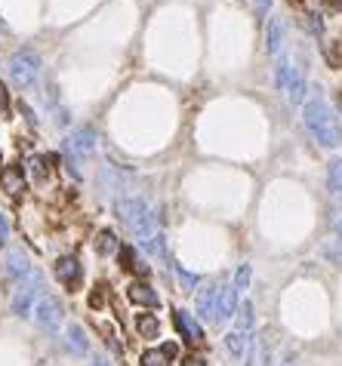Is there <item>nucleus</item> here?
Here are the masks:
<instances>
[{
  "instance_id": "f257e3e1",
  "label": "nucleus",
  "mask_w": 342,
  "mask_h": 366,
  "mask_svg": "<svg viewBox=\"0 0 342 366\" xmlns=\"http://www.w3.org/2000/svg\"><path fill=\"white\" fill-rule=\"evenodd\" d=\"M305 126L321 145L333 148L339 142V123H336V114L327 108V102L321 96H314L312 102L305 105Z\"/></svg>"
},
{
  "instance_id": "f03ea898",
  "label": "nucleus",
  "mask_w": 342,
  "mask_h": 366,
  "mask_svg": "<svg viewBox=\"0 0 342 366\" xmlns=\"http://www.w3.org/2000/svg\"><path fill=\"white\" fill-rule=\"evenodd\" d=\"M121 212H123L127 225L133 228V234L139 237V243L145 246V250H151V252L161 250V234L154 231V218H151L145 203H142V201H123Z\"/></svg>"
},
{
  "instance_id": "7ed1b4c3",
  "label": "nucleus",
  "mask_w": 342,
  "mask_h": 366,
  "mask_svg": "<svg viewBox=\"0 0 342 366\" xmlns=\"http://www.w3.org/2000/svg\"><path fill=\"white\" fill-rule=\"evenodd\" d=\"M41 74V59L31 50H16L10 56V77L16 86H31Z\"/></svg>"
},
{
  "instance_id": "20e7f679",
  "label": "nucleus",
  "mask_w": 342,
  "mask_h": 366,
  "mask_svg": "<svg viewBox=\"0 0 342 366\" xmlns=\"http://www.w3.org/2000/svg\"><path fill=\"white\" fill-rule=\"evenodd\" d=\"M278 86L284 90V96L290 99V102H302V96H305V81H302L299 71H293V65L281 62L278 65Z\"/></svg>"
},
{
  "instance_id": "39448f33",
  "label": "nucleus",
  "mask_w": 342,
  "mask_h": 366,
  "mask_svg": "<svg viewBox=\"0 0 342 366\" xmlns=\"http://www.w3.org/2000/svg\"><path fill=\"white\" fill-rule=\"evenodd\" d=\"M37 274L34 277H25V281H19V286H16V292H12V311H16L19 317H25L31 311V305H34V292H37Z\"/></svg>"
},
{
  "instance_id": "423d86ee",
  "label": "nucleus",
  "mask_w": 342,
  "mask_h": 366,
  "mask_svg": "<svg viewBox=\"0 0 342 366\" xmlns=\"http://www.w3.org/2000/svg\"><path fill=\"white\" fill-rule=\"evenodd\" d=\"M93 148H96V130L93 126H81L71 139H65V151H68L71 157H87Z\"/></svg>"
},
{
  "instance_id": "0eeeda50",
  "label": "nucleus",
  "mask_w": 342,
  "mask_h": 366,
  "mask_svg": "<svg viewBox=\"0 0 342 366\" xmlns=\"http://www.w3.org/2000/svg\"><path fill=\"white\" fill-rule=\"evenodd\" d=\"M173 326H176V332H179L182 338H185L188 345H201L203 342V329H201V323L194 321L188 311H173Z\"/></svg>"
},
{
  "instance_id": "6e6552de",
  "label": "nucleus",
  "mask_w": 342,
  "mask_h": 366,
  "mask_svg": "<svg viewBox=\"0 0 342 366\" xmlns=\"http://www.w3.org/2000/svg\"><path fill=\"white\" fill-rule=\"evenodd\" d=\"M59 314H62V311H59L56 298H41V302H37V308H34L37 326H41V329H47V332H52L59 326Z\"/></svg>"
},
{
  "instance_id": "1a4fd4ad",
  "label": "nucleus",
  "mask_w": 342,
  "mask_h": 366,
  "mask_svg": "<svg viewBox=\"0 0 342 366\" xmlns=\"http://www.w3.org/2000/svg\"><path fill=\"white\" fill-rule=\"evenodd\" d=\"M56 277L68 286V289H77V281H81V262H77L74 256H62L56 262Z\"/></svg>"
},
{
  "instance_id": "9d476101",
  "label": "nucleus",
  "mask_w": 342,
  "mask_h": 366,
  "mask_svg": "<svg viewBox=\"0 0 342 366\" xmlns=\"http://www.w3.org/2000/svg\"><path fill=\"white\" fill-rule=\"evenodd\" d=\"M3 274L10 281H25L28 277V258H25L22 250H10L3 258Z\"/></svg>"
},
{
  "instance_id": "9b49d317",
  "label": "nucleus",
  "mask_w": 342,
  "mask_h": 366,
  "mask_svg": "<svg viewBox=\"0 0 342 366\" xmlns=\"http://www.w3.org/2000/svg\"><path fill=\"white\" fill-rule=\"evenodd\" d=\"M127 296H130V302L133 305H142V308H161V298H157V292L151 289L148 283H130L127 286Z\"/></svg>"
},
{
  "instance_id": "f8f14e48",
  "label": "nucleus",
  "mask_w": 342,
  "mask_h": 366,
  "mask_svg": "<svg viewBox=\"0 0 342 366\" xmlns=\"http://www.w3.org/2000/svg\"><path fill=\"white\" fill-rule=\"evenodd\" d=\"M281 43H284V22H281L278 16H272V19H268V25H265V50H268V56H278Z\"/></svg>"
},
{
  "instance_id": "ddd939ff",
  "label": "nucleus",
  "mask_w": 342,
  "mask_h": 366,
  "mask_svg": "<svg viewBox=\"0 0 342 366\" xmlns=\"http://www.w3.org/2000/svg\"><path fill=\"white\" fill-rule=\"evenodd\" d=\"M0 185H3L6 194H22L25 188V176H22V166H6L3 172H0Z\"/></svg>"
},
{
  "instance_id": "4468645a",
  "label": "nucleus",
  "mask_w": 342,
  "mask_h": 366,
  "mask_svg": "<svg viewBox=\"0 0 342 366\" xmlns=\"http://www.w3.org/2000/svg\"><path fill=\"white\" fill-rule=\"evenodd\" d=\"M96 252H99V256L121 252V241H117L114 231H99V234H96Z\"/></svg>"
},
{
  "instance_id": "2eb2a0df",
  "label": "nucleus",
  "mask_w": 342,
  "mask_h": 366,
  "mask_svg": "<svg viewBox=\"0 0 342 366\" xmlns=\"http://www.w3.org/2000/svg\"><path fill=\"white\" fill-rule=\"evenodd\" d=\"M216 298H219V286H207L197 296V308H201L203 317H216Z\"/></svg>"
},
{
  "instance_id": "dca6fc26",
  "label": "nucleus",
  "mask_w": 342,
  "mask_h": 366,
  "mask_svg": "<svg viewBox=\"0 0 342 366\" xmlns=\"http://www.w3.org/2000/svg\"><path fill=\"white\" fill-rule=\"evenodd\" d=\"M136 329H139L142 338H157L161 336V321L154 314H139L136 317Z\"/></svg>"
},
{
  "instance_id": "f3484780",
  "label": "nucleus",
  "mask_w": 342,
  "mask_h": 366,
  "mask_svg": "<svg viewBox=\"0 0 342 366\" xmlns=\"http://www.w3.org/2000/svg\"><path fill=\"white\" fill-rule=\"evenodd\" d=\"M121 265H123V271H139V274H145L148 271V265L145 262H139V256H136V250L133 246H121Z\"/></svg>"
},
{
  "instance_id": "a211bd4d",
  "label": "nucleus",
  "mask_w": 342,
  "mask_h": 366,
  "mask_svg": "<svg viewBox=\"0 0 342 366\" xmlns=\"http://www.w3.org/2000/svg\"><path fill=\"white\" fill-rule=\"evenodd\" d=\"M68 345H71V351H77V354L87 351V336H83V329L77 323L68 326Z\"/></svg>"
},
{
  "instance_id": "6ab92c4d",
  "label": "nucleus",
  "mask_w": 342,
  "mask_h": 366,
  "mask_svg": "<svg viewBox=\"0 0 342 366\" xmlns=\"http://www.w3.org/2000/svg\"><path fill=\"white\" fill-rule=\"evenodd\" d=\"M173 360H170L167 354H163V348H157V351H145L142 354V366H170Z\"/></svg>"
},
{
  "instance_id": "aec40b11",
  "label": "nucleus",
  "mask_w": 342,
  "mask_h": 366,
  "mask_svg": "<svg viewBox=\"0 0 342 366\" xmlns=\"http://www.w3.org/2000/svg\"><path fill=\"white\" fill-rule=\"evenodd\" d=\"M330 191H333V194H339V191H342V157L330 161Z\"/></svg>"
},
{
  "instance_id": "412c9836",
  "label": "nucleus",
  "mask_w": 342,
  "mask_h": 366,
  "mask_svg": "<svg viewBox=\"0 0 342 366\" xmlns=\"http://www.w3.org/2000/svg\"><path fill=\"white\" fill-rule=\"evenodd\" d=\"M176 274H179V283H182V289H192V286H194V277L188 274V271H182L179 265H176Z\"/></svg>"
},
{
  "instance_id": "4be33fe9",
  "label": "nucleus",
  "mask_w": 342,
  "mask_h": 366,
  "mask_svg": "<svg viewBox=\"0 0 342 366\" xmlns=\"http://www.w3.org/2000/svg\"><path fill=\"white\" fill-rule=\"evenodd\" d=\"M247 281H250V268L244 265V268H238V274H234V286H238V289H244Z\"/></svg>"
},
{
  "instance_id": "5701e85b",
  "label": "nucleus",
  "mask_w": 342,
  "mask_h": 366,
  "mask_svg": "<svg viewBox=\"0 0 342 366\" xmlns=\"http://www.w3.org/2000/svg\"><path fill=\"white\" fill-rule=\"evenodd\" d=\"M182 366H207V360H203L201 354H188L185 360H182Z\"/></svg>"
},
{
  "instance_id": "b1692460",
  "label": "nucleus",
  "mask_w": 342,
  "mask_h": 366,
  "mask_svg": "<svg viewBox=\"0 0 342 366\" xmlns=\"http://www.w3.org/2000/svg\"><path fill=\"white\" fill-rule=\"evenodd\" d=\"M308 28H312L314 34H321V31H324V22H321L318 16H308Z\"/></svg>"
},
{
  "instance_id": "393cba45",
  "label": "nucleus",
  "mask_w": 342,
  "mask_h": 366,
  "mask_svg": "<svg viewBox=\"0 0 342 366\" xmlns=\"http://www.w3.org/2000/svg\"><path fill=\"white\" fill-rule=\"evenodd\" d=\"M6 237H10V228H6V218H3V212H0V246L6 243Z\"/></svg>"
},
{
  "instance_id": "a878e982",
  "label": "nucleus",
  "mask_w": 342,
  "mask_h": 366,
  "mask_svg": "<svg viewBox=\"0 0 342 366\" xmlns=\"http://www.w3.org/2000/svg\"><path fill=\"white\" fill-rule=\"evenodd\" d=\"M6 111V96H3V90H0V114Z\"/></svg>"
},
{
  "instance_id": "bb28decb",
  "label": "nucleus",
  "mask_w": 342,
  "mask_h": 366,
  "mask_svg": "<svg viewBox=\"0 0 342 366\" xmlns=\"http://www.w3.org/2000/svg\"><path fill=\"white\" fill-rule=\"evenodd\" d=\"M96 366H108V363H102V360H99V363H96Z\"/></svg>"
},
{
  "instance_id": "cd10ccee",
  "label": "nucleus",
  "mask_w": 342,
  "mask_h": 366,
  "mask_svg": "<svg viewBox=\"0 0 342 366\" xmlns=\"http://www.w3.org/2000/svg\"><path fill=\"white\" fill-rule=\"evenodd\" d=\"M339 234H342V225H339Z\"/></svg>"
},
{
  "instance_id": "c85d7f7f",
  "label": "nucleus",
  "mask_w": 342,
  "mask_h": 366,
  "mask_svg": "<svg viewBox=\"0 0 342 366\" xmlns=\"http://www.w3.org/2000/svg\"><path fill=\"white\" fill-rule=\"evenodd\" d=\"M0 172H3V170H0Z\"/></svg>"
}]
</instances>
